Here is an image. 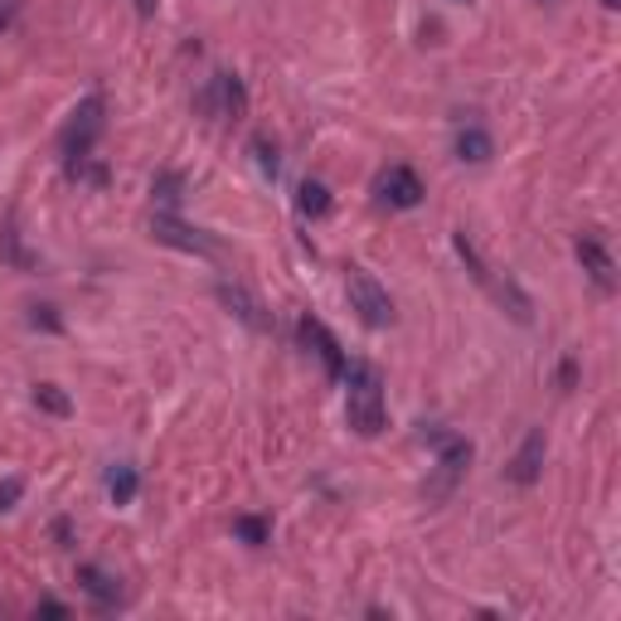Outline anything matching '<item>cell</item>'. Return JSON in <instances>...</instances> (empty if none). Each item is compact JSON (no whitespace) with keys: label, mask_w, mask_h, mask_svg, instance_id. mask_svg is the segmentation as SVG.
<instances>
[{"label":"cell","mask_w":621,"mask_h":621,"mask_svg":"<svg viewBox=\"0 0 621 621\" xmlns=\"http://www.w3.org/2000/svg\"><path fill=\"white\" fill-rule=\"evenodd\" d=\"M345 418L359 438H379L389 422L384 403V375L375 365H350L345 369Z\"/></svg>","instance_id":"cell-1"},{"label":"cell","mask_w":621,"mask_h":621,"mask_svg":"<svg viewBox=\"0 0 621 621\" xmlns=\"http://www.w3.org/2000/svg\"><path fill=\"white\" fill-rule=\"evenodd\" d=\"M107 131V98L102 92H88V98L78 102L74 112H68L64 131H59V151H64V161H88L92 147H98V137Z\"/></svg>","instance_id":"cell-2"},{"label":"cell","mask_w":621,"mask_h":621,"mask_svg":"<svg viewBox=\"0 0 621 621\" xmlns=\"http://www.w3.org/2000/svg\"><path fill=\"white\" fill-rule=\"evenodd\" d=\"M428 442H432V466H438V471L422 485V495L438 505L457 491V481L466 476V466H471V442H466L461 432H428Z\"/></svg>","instance_id":"cell-3"},{"label":"cell","mask_w":621,"mask_h":621,"mask_svg":"<svg viewBox=\"0 0 621 621\" xmlns=\"http://www.w3.org/2000/svg\"><path fill=\"white\" fill-rule=\"evenodd\" d=\"M345 292H350V310H355L369 330H389L393 326V296L365 273V267H350Z\"/></svg>","instance_id":"cell-4"},{"label":"cell","mask_w":621,"mask_h":621,"mask_svg":"<svg viewBox=\"0 0 621 621\" xmlns=\"http://www.w3.org/2000/svg\"><path fill=\"white\" fill-rule=\"evenodd\" d=\"M452 243H457L461 263H466V267H471V277H476V282H481V287H485V292H491V296H495V302H500V306H510V316H515V320H530V296H524V292H520V287H515V282H510V277H505V282H500V277H495V273H491V267H485V263H481V253H476V243H471V238H466V229H461L457 238H452Z\"/></svg>","instance_id":"cell-5"},{"label":"cell","mask_w":621,"mask_h":621,"mask_svg":"<svg viewBox=\"0 0 621 621\" xmlns=\"http://www.w3.org/2000/svg\"><path fill=\"white\" fill-rule=\"evenodd\" d=\"M151 238L165 248H180V253H194V257H214L219 253V238H210L204 229H190V224L180 219V214H155L151 219Z\"/></svg>","instance_id":"cell-6"},{"label":"cell","mask_w":621,"mask_h":621,"mask_svg":"<svg viewBox=\"0 0 621 621\" xmlns=\"http://www.w3.org/2000/svg\"><path fill=\"white\" fill-rule=\"evenodd\" d=\"M422 180L413 165H389V170H379L375 180V200L384 204V210H418L422 204Z\"/></svg>","instance_id":"cell-7"},{"label":"cell","mask_w":621,"mask_h":621,"mask_svg":"<svg viewBox=\"0 0 621 621\" xmlns=\"http://www.w3.org/2000/svg\"><path fill=\"white\" fill-rule=\"evenodd\" d=\"M194 102H200V112H214V117H243L248 92H243V83H238V74H214Z\"/></svg>","instance_id":"cell-8"},{"label":"cell","mask_w":621,"mask_h":621,"mask_svg":"<svg viewBox=\"0 0 621 621\" xmlns=\"http://www.w3.org/2000/svg\"><path fill=\"white\" fill-rule=\"evenodd\" d=\"M573 253H578V267H583V273L593 277L597 292H617V263H612V253H607L603 238L583 233V238L573 243Z\"/></svg>","instance_id":"cell-9"},{"label":"cell","mask_w":621,"mask_h":621,"mask_svg":"<svg viewBox=\"0 0 621 621\" xmlns=\"http://www.w3.org/2000/svg\"><path fill=\"white\" fill-rule=\"evenodd\" d=\"M214 292H219V302L233 310L238 320H243L248 330H257V335H267V330H273V316H267V306L257 302L253 292H248V287H238V282H219L214 287Z\"/></svg>","instance_id":"cell-10"},{"label":"cell","mask_w":621,"mask_h":621,"mask_svg":"<svg viewBox=\"0 0 621 621\" xmlns=\"http://www.w3.org/2000/svg\"><path fill=\"white\" fill-rule=\"evenodd\" d=\"M302 340H306V350H310V355H316L320 365H326V375H330V379H340V375H345V355H340V340L330 335V330L320 326L316 316H302Z\"/></svg>","instance_id":"cell-11"},{"label":"cell","mask_w":621,"mask_h":621,"mask_svg":"<svg viewBox=\"0 0 621 621\" xmlns=\"http://www.w3.org/2000/svg\"><path fill=\"white\" fill-rule=\"evenodd\" d=\"M544 452H548V442H544V432H540V428H534V432H530V438H524V442H520V452H515V461H510V471H505V476H510V481H515V485H534V481H540V466H544Z\"/></svg>","instance_id":"cell-12"},{"label":"cell","mask_w":621,"mask_h":621,"mask_svg":"<svg viewBox=\"0 0 621 621\" xmlns=\"http://www.w3.org/2000/svg\"><path fill=\"white\" fill-rule=\"evenodd\" d=\"M78 587H83V593H88L98 607H117V603H122V583L107 573V568H98V563H83V568H78Z\"/></svg>","instance_id":"cell-13"},{"label":"cell","mask_w":621,"mask_h":621,"mask_svg":"<svg viewBox=\"0 0 621 621\" xmlns=\"http://www.w3.org/2000/svg\"><path fill=\"white\" fill-rule=\"evenodd\" d=\"M491 151H495V141H491V131H485V127H461L457 131V161L485 165V161H491Z\"/></svg>","instance_id":"cell-14"},{"label":"cell","mask_w":621,"mask_h":621,"mask_svg":"<svg viewBox=\"0 0 621 621\" xmlns=\"http://www.w3.org/2000/svg\"><path fill=\"white\" fill-rule=\"evenodd\" d=\"M137 491H141L137 466H127V461L107 466V495H112V505H131V500H137Z\"/></svg>","instance_id":"cell-15"},{"label":"cell","mask_w":621,"mask_h":621,"mask_svg":"<svg viewBox=\"0 0 621 621\" xmlns=\"http://www.w3.org/2000/svg\"><path fill=\"white\" fill-rule=\"evenodd\" d=\"M151 200L161 204L165 214H175V210H180V200H185V175L180 170H161L151 180Z\"/></svg>","instance_id":"cell-16"},{"label":"cell","mask_w":621,"mask_h":621,"mask_svg":"<svg viewBox=\"0 0 621 621\" xmlns=\"http://www.w3.org/2000/svg\"><path fill=\"white\" fill-rule=\"evenodd\" d=\"M296 210H302L306 219H326L330 214V190L320 180H302V190H296Z\"/></svg>","instance_id":"cell-17"},{"label":"cell","mask_w":621,"mask_h":621,"mask_svg":"<svg viewBox=\"0 0 621 621\" xmlns=\"http://www.w3.org/2000/svg\"><path fill=\"white\" fill-rule=\"evenodd\" d=\"M233 534L243 540L248 548H263L267 540H273V520H263V515H238L233 520Z\"/></svg>","instance_id":"cell-18"},{"label":"cell","mask_w":621,"mask_h":621,"mask_svg":"<svg viewBox=\"0 0 621 621\" xmlns=\"http://www.w3.org/2000/svg\"><path fill=\"white\" fill-rule=\"evenodd\" d=\"M35 403L45 413H54V418H68V413H74V403H68V393L59 384H35Z\"/></svg>","instance_id":"cell-19"},{"label":"cell","mask_w":621,"mask_h":621,"mask_svg":"<svg viewBox=\"0 0 621 621\" xmlns=\"http://www.w3.org/2000/svg\"><path fill=\"white\" fill-rule=\"evenodd\" d=\"M29 326H35V330H49V335H59V330H64V320H59V306H29Z\"/></svg>","instance_id":"cell-20"},{"label":"cell","mask_w":621,"mask_h":621,"mask_svg":"<svg viewBox=\"0 0 621 621\" xmlns=\"http://www.w3.org/2000/svg\"><path fill=\"white\" fill-rule=\"evenodd\" d=\"M253 155H257V165H263V175H273V180H277V170H282V161H277V147H267V137H257V141H253Z\"/></svg>","instance_id":"cell-21"},{"label":"cell","mask_w":621,"mask_h":621,"mask_svg":"<svg viewBox=\"0 0 621 621\" xmlns=\"http://www.w3.org/2000/svg\"><path fill=\"white\" fill-rule=\"evenodd\" d=\"M20 495H25V481H5V485H0V510H10Z\"/></svg>","instance_id":"cell-22"},{"label":"cell","mask_w":621,"mask_h":621,"mask_svg":"<svg viewBox=\"0 0 621 621\" xmlns=\"http://www.w3.org/2000/svg\"><path fill=\"white\" fill-rule=\"evenodd\" d=\"M15 15H20V0H0V35L15 25Z\"/></svg>","instance_id":"cell-23"},{"label":"cell","mask_w":621,"mask_h":621,"mask_svg":"<svg viewBox=\"0 0 621 621\" xmlns=\"http://www.w3.org/2000/svg\"><path fill=\"white\" fill-rule=\"evenodd\" d=\"M54 540L68 548V544H74V524H68V520H59V524H54Z\"/></svg>","instance_id":"cell-24"},{"label":"cell","mask_w":621,"mask_h":621,"mask_svg":"<svg viewBox=\"0 0 621 621\" xmlns=\"http://www.w3.org/2000/svg\"><path fill=\"white\" fill-rule=\"evenodd\" d=\"M137 10L141 15H155V0H137Z\"/></svg>","instance_id":"cell-25"},{"label":"cell","mask_w":621,"mask_h":621,"mask_svg":"<svg viewBox=\"0 0 621 621\" xmlns=\"http://www.w3.org/2000/svg\"><path fill=\"white\" fill-rule=\"evenodd\" d=\"M597 5H603V10H617V5H621V0H597Z\"/></svg>","instance_id":"cell-26"},{"label":"cell","mask_w":621,"mask_h":621,"mask_svg":"<svg viewBox=\"0 0 621 621\" xmlns=\"http://www.w3.org/2000/svg\"><path fill=\"white\" fill-rule=\"evenodd\" d=\"M540 5H558V0H540Z\"/></svg>","instance_id":"cell-27"}]
</instances>
